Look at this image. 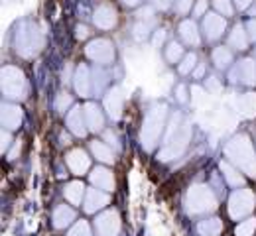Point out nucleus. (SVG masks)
I'll return each mask as SVG.
<instances>
[{
	"instance_id": "obj_53",
	"label": "nucleus",
	"mask_w": 256,
	"mask_h": 236,
	"mask_svg": "<svg viewBox=\"0 0 256 236\" xmlns=\"http://www.w3.org/2000/svg\"><path fill=\"white\" fill-rule=\"evenodd\" d=\"M254 53H256V49H254Z\"/></svg>"
},
{
	"instance_id": "obj_26",
	"label": "nucleus",
	"mask_w": 256,
	"mask_h": 236,
	"mask_svg": "<svg viewBox=\"0 0 256 236\" xmlns=\"http://www.w3.org/2000/svg\"><path fill=\"white\" fill-rule=\"evenodd\" d=\"M91 152H93V156H95L96 160L102 162V164H112L114 162V152L104 142H96V140L91 142Z\"/></svg>"
},
{
	"instance_id": "obj_39",
	"label": "nucleus",
	"mask_w": 256,
	"mask_h": 236,
	"mask_svg": "<svg viewBox=\"0 0 256 236\" xmlns=\"http://www.w3.org/2000/svg\"><path fill=\"white\" fill-rule=\"evenodd\" d=\"M192 4L193 0H176V12L184 16V14H188L192 10Z\"/></svg>"
},
{
	"instance_id": "obj_8",
	"label": "nucleus",
	"mask_w": 256,
	"mask_h": 236,
	"mask_svg": "<svg viewBox=\"0 0 256 236\" xmlns=\"http://www.w3.org/2000/svg\"><path fill=\"white\" fill-rule=\"evenodd\" d=\"M85 53L91 61H95L98 65H108V63L114 61V45H112V41H108L104 37L89 41Z\"/></svg>"
},
{
	"instance_id": "obj_22",
	"label": "nucleus",
	"mask_w": 256,
	"mask_h": 236,
	"mask_svg": "<svg viewBox=\"0 0 256 236\" xmlns=\"http://www.w3.org/2000/svg\"><path fill=\"white\" fill-rule=\"evenodd\" d=\"M234 108L238 114L252 118L256 116V93H244L234 101Z\"/></svg>"
},
{
	"instance_id": "obj_5",
	"label": "nucleus",
	"mask_w": 256,
	"mask_h": 236,
	"mask_svg": "<svg viewBox=\"0 0 256 236\" xmlns=\"http://www.w3.org/2000/svg\"><path fill=\"white\" fill-rule=\"evenodd\" d=\"M2 93L8 101H24L28 95V81L22 69L6 65L2 69Z\"/></svg>"
},
{
	"instance_id": "obj_13",
	"label": "nucleus",
	"mask_w": 256,
	"mask_h": 236,
	"mask_svg": "<svg viewBox=\"0 0 256 236\" xmlns=\"http://www.w3.org/2000/svg\"><path fill=\"white\" fill-rule=\"evenodd\" d=\"M108 193L106 191H100V189H87V195H85V201H83V209H85V213H89V215H95L98 213L100 209H104L106 205H108Z\"/></svg>"
},
{
	"instance_id": "obj_44",
	"label": "nucleus",
	"mask_w": 256,
	"mask_h": 236,
	"mask_svg": "<svg viewBox=\"0 0 256 236\" xmlns=\"http://www.w3.org/2000/svg\"><path fill=\"white\" fill-rule=\"evenodd\" d=\"M246 32H248V37L256 41V18H252V20L246 24Z\"/></svg>"
},
{
	"instance_id": "obj_35",
	"label": "nucleus",
	"mask_w": 256,
	"mask_h": 236,
	"mask_svg": "<svg viewBox=\"0 0 256 236\" xmlns=\"http://www.w3.org/2000/svg\"><path fill=\"white\" fill-rule=\"evenodd\" d=\"M71 104H73V99H71V95H67V93H60V95L56 97V102H54V106H56V110H58L60 114H64Z\"/></svg>"
},
{
	"instance_id": "obj_38",
	"label": "nucleus",
	"mask_w": 256,
	"mask_h": 236,
	"mask_svg": "<svg viewBox=\"0 0 256 236\" xmlns=\"http://www.w3.org/2000/svg\"><path fill=\"white\" fill-rule=\"evenodd\" d=\"M104 142H106L110 148H114V152H120V142H118V136H116V132L106 130V132H104Z\"/></svg>"
},
{
	"instance_id": "obj_31",
	"label": "nucleus",
	"mask_w": 256,
	"mask_h": 236,
	"mask_svg": "<svg viewBox=\"0 0 256 236\" xmlns=\"http://www.w3.org/2000/svg\"><path fill=\"white\" fill-rule=\"evenodd\" d=\"M108 83V73L100 67L93 69V93H102V89Z\"/></svg>"
},
{
	"instance_id": "obj_11",
	"label": "nucleus",
	"mask_w": 256,
	"mask_h": 236,
	"mask_svg": "<svg viewBox=\"0 0 256 236\" xmlns=\"http://www.w3.org/2000/svg\"><path fill=\"white\" fill-rule=\"evenodd\" d=\"M73 85H75V91L77 95H81L83 99L91 97L93 95V73L87 65H79L75 69V75H73Z\"/></svg>"
},
{
	"instance_id": "obj_12",
	"label": "nucleus",
	"mask_w": 256,
	"mask_h": 236,
	"mask_svg": "<svg viewBox=\"0 0 256 236\" xmlns=\"http://www.w3.org/2000/svg\"><path fill=\"white\" fill-rule=\"evenodd\" d=\"M65 162H67V168L71 169L73 175H83V173H87L89 168H91V158L81 148L79 150H71L65 156Z\"/></svg>"
},
{
	"instance_id": "obj_14",
	"label": "nucleus",
	"mask_w": 256,
	"mask_h": 236,
	"mask_svg": "<svg viewBox=\"0 0 256 236\" xmlns=\"http://www.w3.org/2000/svg\"><path fill=\"white\" fill-rule=\"evenodd\" d=\"M93 22H95L96 28L100 30H110L116 26L118 22V16H116V10L108 4H102L95 10V16H93Z\"/></svg>"
},
{
	"instance_id": "obj_27",
	"label": "nucleus",
	"mask_w": 256,
	"mask_h": 236,
	"mask_svg": "<svg viewBox=\"0 0 256 236\" xmlns=\"http://www.w3.org/2000/svg\"><path fill=\"white\" fill-rule=\"evenodd\" d=\"M248 39H250V37H248V32H244V28L238 24V26L232 28V32L228 35V45L242 51V49L248 47Z\"/></svg>"
},
{
	"instance_id": "obj_15",
	"label": "nucleus",
	"mask_w": 256,
	"mask_h": 236,
	"mask_svg": "<svg viewBox=\"0 0 256 236\" xmlns=\"http://www.w3.org/2000/svg\"><path fill=\"white\" fill-rule=\"evenodd\" d=\"M224 28H226V22H224L223 16L219 14H205L203 18V30H205V35L209 41H215L223 35Z\"/></svg>"
},
{
	"instance_id": "obj_37",
	"label": "nucleus",
	"mask_w": 256,
	"mask_h": 236,
	"mask_svg": "<svg viewBox=\"0 0 256 236\" xmlns=\"http://www.w3.org/2000/svg\"><path fill=\"white\" fill-rule=\"evenodd\" d=\"M213 4H215V8H217V12H221L223 16H230V14H232V4H230V0H213Z\"/></svg>"
},
{
	"instance_id": "obj_10",
	"label": "nucleus",
	"mask_w": 256,
	"mask_h": 236,
	"mask_svg": "<svg viewBox=\"0 0 256 236\" xmlns=\"http://www.w3.org/2000/svg\"><path fill=\"white\" fill-rule=\"evenodd\" d=\"M232 83L242 85H256V61L254 59H242L236 63V67L230 71Z\"/></svg>"
},
{
	"instance_id": "obj_36",
	"label": "nucleus",
	"mask_w": 256,
	"mask_h": 236,
	"mask_svg": "<svg viewBox=\"0 0 256 236\" xmlns=\"http://www.w3.org/2000/svg\"><path fill=\"white\" fill-rule=\"evenodd\" d=\"M150 22H144V20H138V24L134 26V37L136 39H144V37H148L150 34Z\"/></svg>"
},
{
	"instance_id": "obj_40",
	"label": "nucleus",
	"mask_w": 256,
	"mask_h": 236,
	"mask_svg": "<svg viewBox=\"0 0 256 236\" xmlns=\"http://www.w3.org/2000/svg\"><path fill=\"white\" fill-rule=\"evenodd\" d=\"M205 87H207L209 93H219V89H221V81H219L217 77H209L207 83H205Z\"/></svg>"
},
{
	"instance_id": "obj_30",
	"label": "nucleus",
	"mask_w": 256,
	"mask_h": 236,
	"mask_svg": "<svg viewBox=\"0 0 256 236\" xmlns=\"http://www.w3.org/2000/svg\"><path fill=\"white\" fill-rule=\"evenodd\" d=\"M184 57H186V53H184L182 43L170 41V43L166 45V59H168V63H182Z\"/></svg>"
},
{
	"instance_id": "obj_24",
	"label": "nucleus",
	"mask_w": 256,
	"mask_h": 236,
	"mask_svg": "<svg viewBox=\"0 0 256 236\" xmlns=\"http://www.w3.org/2000/svg\"><path fill=\"white\" fill-rule=\"evenodd\" d=\"M64 195L71 205H81V201H85L87 189H85V185L81 181H71V183L65 185Z\"/></svg>"
},
{
	"instance_id": "obj_49",
	"label": "nucleus",
	"mask_w": 256,
	"mask_h": 236,
	"mask_svg": "<svg viewBox=\"0 0 256 236\" xmlns=\"http://www.w3.org/2000/svg\"><path fill=\"white\" fill-rule=\"evenodd\" d=\"M234 2H236V6H238L240 10H244V8H248V6H250V2H252V0H234Z\"/></svg>"
},
{
	"instance_id": "obj_3",
	"label": "nucleus",
	"mask_w": 256,
	"mask_h": 236,
	"mask_svg": "<svg viewBox=\"0 0 256 236\" xmlns=\"http://www.w3.org/2000/svg\"><path fill=\"white\" fill-rule=\"evenodd\" d=\"M166 114H168L166 104H156L148 110L144 118V126H142V146L146 150H154V146L158 144V138L166 124Z\"/></svg>"
},
{
	"instance_id": "obj_43",
	"label": "nucleus",
	"mask_w": 256,
	"mask_h": 236,
	"mask_svg": "<svg viewBox=\"0 0 256 236\" xmlns=\"http://www.w3.org/2000/svg\"><path fill=\"white\" fill-rule=\"evenodd\" d=\"M205 8H207V0H197V4H195V8H193V14H195V16H203Z\"/></svg>"
},
{
	"instance_id": "obj_34",
	"label": "nucleus",
	"mask_w": 256,
	"mask_h": 236,
	"mask_svg": "<svg viewBox=\"0 0 256 236\" xmlns=\"http://www.w3.org/2000/svg\"><path fill=\"white\" fill-rule=\"evenodd\" d=\"M69 236H93V233H91V227L87 221H77L69 229Z\"/></svg>"
},
{
	"instance_id": "obj_42",
	"label": "nucleus",
	"mask_w": 256,
	"mask_h": 236,
	"mask_svg": "<svg viewBox=\"0 0 256 236\" xmlns=\"http://www.w3.org/2000/svg\"><path fill=\"white\" fill-rule=\"evenodd\" d=\"M10 144H12V134H10V130H4L2 132V152H8Z\"/></svg>"
},
{
	"instance_id": "obj_1",
	"label": "nucleus",
	"mask_w": 256,
	"mask_h": 236,
	"mask_svg": "<svg viewBox=\"0 0 256 236\" xmlns=\"http://www.w3.org/2000/svg\"><path fill=\"white\" fill-rule=\"evenodd\" d=\"M224 154H226L228 162L234 164V168H238L242 173H246V175H250V177H256L254 148H252V142L244 134L234 136V138L226 144Z\"/></svg>"
},
{
	"instance_id": "obj_20",
	"label": "nucleus",
	"mask_w": 256,
	"mask_h": 236,
	"mask_svg": "<svg viewBox=\"0 0 256 236\" xmlns=\"http://www.w3.org/2000/svg\"><path fill=\"white\" fill-rule=\"evenodd\" d=\"M83 112H85V120H87V128L91 132H100L102 126H104V116L100 112V108L96 106L95 102H87L83 106Z\"/></svg>"
},
{
	"instance_id": "obj_18",
	"label": "nucleus",
	"mask_w": 256,
	"mask_h": 236,
	"mask_svg": "<svg viewBox=\"0 0 256 236\" xmlns=\"http://www.w3.org/2000/svg\"><path fill=\"white\" fill-rule=\"evenodd\" d=\"M122 102H124V99H122V93H120L118 87H112L106 93V97H104V108H106V112H108V116L112 120H118L122 116Z\"/></svg>"
},
{
	"instance_id": "obj_41",
	"label": "nucleus",
	"mask_w": 256,
	"mask_h": 236,
	"mask_svg": "<svg viewBox=\"0 0 256 236\" xmlns=\"http://www.w3.org/2000/svg\"><path fill=\"white\" fill-rule=\"evenodd\" d=\"M176 97H178V101L180 102H188V89H186V85H178V89H176Z\"/></svg>"
},
{
	"instance_id": "obj_51",
	"label": "nucleus",
	"mask_w": 256,
	"mask_h": 236,
	"mask_svg": "<svg viewBox=\"0 0 256 236\" xmlns=\"http://www.w3.org/2000/svg\"><path fill=\"white\" fill-rule=\"evenodd\" d=\"M60 140H62V144H64V146H67V144L71 142V138H69L67 134H62V136H60Z\"/></svg>"
},
{
	"instance_id": "obj_28",
	"label": "nucleus",
	"mask_w": 256,
	"mask_h": 236,
	"mask_svg": "<svg viewBox=\"0 0 256 236\" xmlns=\"http://www.w3.org/2000/svg\"><path fill=\"white\" fill-rule=\"evenodd\" d=\"M221 171H223L224 179H226V183H228L230 187H240V185L244 183V179H242L238 168H232L230 162H221Z\"/></svg>"
},
{
	"instance_id": "obj_23",
	"label": "nucleus",
	"mask_w": 256,
	"mask_h": 236,
	"mask_svg": "<svg viewBox=\"0 0 256 236\" xmlns=\"http://www.w3.org/2000/svg\"><path fill=\"white\" fill-rule=\"evenodd\" d=\"M180 35H182V39H184L188 45H192V47H197V45L201 43V35H199L197 24H195L193 20H184V22L180 24Z\"/></svg>"
},
{
	"instance_id": "obj_25",
	"label": "nucleus",
	"mask_w": 256,
	"mask_h": 236,
	"mask_svg": "<svg viewBox=\"0 0 256 236\" xmlns=\"http://www.w3.org/2000/svg\"><path fill=\"white\" fill-rule=\"evenodd\" d=\"M221 231H223V223H221V219H217V217H207V219H203V221L197 225L199 236H219Z\"/></svg>"
},
{
	"instance_id": "obj_2",
	"label": "nucleus",
	"mask_w": 256,
	"mask_h": 236,
	"mask_svg": "<svg viewBox=\"0 0 256 236\" xmlns=\"http://www.w3.org/2000/svg\"><path fill=\"white\" fill-rule=\"evenodd\" d=\"M182 122V116L176 114L174 116V124H172V130L164 142V148L160 152L162 160H174L178 156L184 154V150L188 148V142H190V136H192V128L190 124H180Z\"/></svg>"
},
{
	"instance_id": "obj_46",
	"label": "nucleus",
	"mask_w": 256,
	"mask_h": 236,
	"mask_svg": "<svg viewBox=\"0 0 256 236\" xmlns=\"http://www.w3.org/2000/svg\"><path fill=\"white\" fill-rule=\"evenodd\" d=\"M203 73H205V65H203V63H199V65L195 67V71H193L192 75L195 77V79H203Z\"/></svg>"
},
{
	"instance_id": "obj_32",
	"label": "nucleus",
	"mask_w": 256,
	"mask_h": 236,
	"mask_svg": "<svg viewBox=\"0 0 256 236\" xmlns=\"http://www.w3.org/2000/svg\"><path fill=\"white\" fill-rule=\"evenodd\" d=\"M256 231V219H246L242 223L236 225L234 229V236H254Z\"/></svg>"
},
{
	"instance_id": "obj_48",
	"label": "nucleus",
	"mask_w": 256,
	"mask_h": 236,
	"mask_svg": "<svg viewBox=\"0 0 256 236\" xmlns=\"http://www.w3.org/2000/svg\"><path fill=\"white\" fill-rule=\"evenodd\" d=\"M156 6H158L160 10H168V8L172 6V0H156Z\"/></svg>"
},
{
	"instance_id": "obj_17",
	"label": "nucleus",
	"mask_w": 256,
	"mask_h": 236,
	"mask_svg": "<svg viewBox=\"0 0 256 236\" xmlns=\"http://www.w3.org/2000/svg\"><path fill=\"white\" fill-rule=\"evenodd\" d=\"M22 124V108L18 104H12V102H6L2 104V126L4 130H16L20 128Z\"/></svg>"
},
{
	"instance_id": "obj_47",
	"label": "nucleus",
	"mask_w": 256,
	"mask_h": 236,
	"mask_svg": "<svg viewBox=\"0 0 256 236\" xmlns=\"http://www.w3.org/2000/svg\"><path fill=\"white\" fill-rule=\"evenodd\" d=\"M164 37H166V30H158L156 35H154V45H160L164 41Z\"/></svg>"
},
{
	"instance_id": "obj_16",
	"label": "nucleus",
	"mask_w": 256,
	"mask_h": 236,
	"mask_svg": "<svg viewBox=\"0 0 256 236\" xmlns=\"http://www.w3.org/2000/svg\"><path fill=\"white\" fill-rule=\"evenodd\" d=\"M67 126H69V130H71L73 134L79 136V138L87 136L89 128H87L85 112H83V108H81V106H73V108L67 112Z\"/></svg>"
},
{
	"instance_id": "obj_50",
	"label": "nucleus",
	"mask_w": 256,
	"mask_h": 236,
	"mask_svg": "<svg viewBox=\"0 0 256 236\" xmlns=\"http://www.w3.org/2000/svg\"><path fill=\"white\" fill-rule=\"evenodd\" d=\"M122 2H124L126 6H138V4L142 2V0H122Z\"/></svg>"
},
{
	"instance_id": "obj_7",
	"label": "nucleus",
	"mask_w": 256,
	"mask_h": 236,
	"mask_svg": "<svg viewBox=\"0 0 256 236\" xmlns=\"http://www.w3.org/2000/svg\"><path fill=\"white\" fill-rule=\"evenodd\" d=\"M254 195L250 189H236L228 199V215L232 221H240L254 211Z\"/></svg>"
},
{
	"instance_id": "obj_29",
	"label": "nucleus",
	"mask_w": 256,
	"mask_h": 236,
	"mask_svg": "<svg viewBox=\"0 0 256 236\" xmlns=\"http://www.w3.org/2000/svg\"><path fill=\"white\" fill-rule=\"evenodd\" d=\"M213 63L217 69H228V65L232 63V51L228 47H215L213 49Z\"/></svg>"
},
{
	"instance_id": "obj_33",
	"label": "nucleus",
	"mask_w": 256,
	"mask_h": 236,
	"mask_svg": "<svg viewBox=\"0 0 256 236\" xmlns=\"http://www.w3.org/2000/svg\"><path fill=\"white\" fill-rule=\"evenodd\" d=\"M199 63H197V55L195 53H186V57L182 59V63H180V73L182 75H190L195 71Z\"/></svg>"
},
{
	"instance_id": "obj_4",
	"label": "nucleus",
	"mask_w": 256,
	"mask_h": 236,
	"mask_svg": "<svg viewBox=\"0 0 256 236\" xmlns=\"http://www.w3.org/2000/svg\"><path fill=\"white\" fill-rule=\"evenodd\" d=\"M44 43V35L38 30V26L32 22H22L16 30V37H14V45L16 51L22 57H34Z\"/></svg>"
},
{
	"instance_id": "obj_19",
	"label": "nucleus",
	"mask_w": 256,
	"mask_h": 236,
	"mask_svg": "<svg viewBox=\"0 0 256 236\" xmlns=\"http://www.w3.org/2000/svg\"><path fill=\"white\" fill-rule=\"evenodd\" d=\"M89 179H91L93 187L100 189V191H106V193H108V191L114 189V177H112V173L106 168H102V166H98V168L93 169V171L89 173Z\"/></svg>"
},
{
	"instance_id": "obj_9",
	"label": "nucleus",
	"mask_w": 256,
	"mask_h": 236,
	"mask_svg": "<svg viewBox=\"0 0 256 236\" xmlns=\"http://www.w3.org/2000/svg\"><path fill=\"white\" fill-rule=\"evenodd\" d=\"M120 217L118 211L108 209L100 215H96L95 221V235L96 236H118L120 235Z\"/></svg>"
},
{
	"instance_id": "obj_52",
	"label": "nucleus",
	"mask_w": 256,
	"mask_h": 236,
	"mask_svg": "<svg viewBox=\"0 0 256 236\" xmlns=\"http://www.w3.org/2000/svg\"><path fill=\"white\" fill-rule=\"evenodd\" d=\"M250 16H256V4L252 6V8H250Z\"/></svg>"
},
{
	"instance_id": "obj_6",
	"label": "nucleus",
	"mask_w": 256,
	"mask_h": 236,
	"mask_svg": "<svg viewBox=\"0 0 256 236\" xmlns=\"http://www.w3.org/2000/svg\"><path fill=\"white\" fill-rule=\"evenodd\" d=\"M217 197L209 185H193L186 195V211L190 215H205L215 211Z\"/></svg>"
},
{
	"instance_id": "obj_45",
	"label": "nucleus",
	"mask_w": 256,
	"mask_h": 236,
	"mask_svg": "<svg viewBox=\"0 0 256 236\" xmlns=\"http://www.w3.org/2000/svg\"><path fill=\"white\" fill-rule=\"evenodd\" d=\"M75 35H77L79 39H83V37H87V35H89V30H87V26H81V24H79V26L75 28Z\"/></svg>"
},
{
	"instance_id": "obj_21",
	"label": "nucleus",
	"mask_w": 256,
	"mask_h": 236,
	"mask_svg": "<svg viewBox=\"0 0 256 236\" xmlns=\"http://www.w3.org/2000/svg\"><path fill=\"white\" fill-rule=\"evenodd\" d=\"M75 221V211L69 207V205H60L54 209V215H52V223L58 231H64L67 229L71 223Z\"/></svg>"
}]
</instances>
